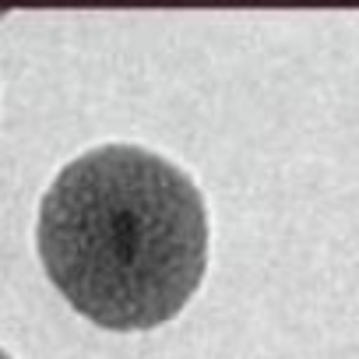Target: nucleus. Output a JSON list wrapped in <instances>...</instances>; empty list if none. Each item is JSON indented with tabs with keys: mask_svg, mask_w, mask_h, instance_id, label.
<instances>
[{
	"mask_svg": "<svg viewBox=\"0 0 359 359\" xmlns=\"http://www.w3.org/2000/svg\"><path fill=\"white\" fill-rule=\"evenodd\" d=\"M0 359H11V355H8V352H4V348H0Z\"/></svg>",
	"mask_w": 359,
	"mask_h": 359,
	"instance_id": "2",
	"label": "nucleus"
},
{
	"mask_svg": "<svg viewBox=\"0 0 359 359\" xmlns=\"http://www.w3.org/2000/svg\"><path fill=\"white\" fill-rule=\"evenodd\" d=\"M36 247L53 289L92 324L172 320L208 268V208L176 162L137 144L71 158L39 201Z\"/></svg>",
	"mask_w": 359,
	"mask_h": 359,
	"instance_id": "1",
	"label": "nucleus"
}]
</instances>
